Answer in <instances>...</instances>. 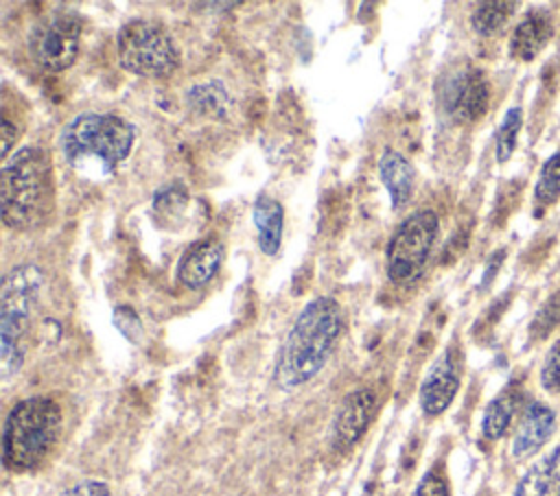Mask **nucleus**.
I'll use <instances>...</instances> for the list:
<instances>
[{"mask_svg": "<svg viewBox=\"0 0 560 496\" xmlns=\"http://www.w3.org/2000/svg\"><path fill=\"white\" fill-rule=\"evenodd\" d=\"M341 326V308L332 297L319 295L311 299L300 310L280 345L273 382L282 391H293L311 382L328 363Z\"/></svg>", "mask_w": 560, "mask_h": 496, "instance_id": "obj_1", "label": "nucleus"}, {"mask_svg": "<svg viewBox=\"0 0 560 496\" xmlns=\"http://www.w3.org/2000/svg\"><path fill=\"white\" fill-rule=\"evenodd\" d=\"M2 221L9 229L28 232L44 225L55 208V173L50 155L39 146H22L4 160L0 175Z\"/></svg>", "mask_w": 560, "mask_h": 496, "instance_id": "obj_2", "label": "nucleus"}, {"mask_svg": "<svg viewBox=\"0 0 560 496\" xmlns=\"http://www.w3.org/2000/svg\"><path fill=\"white\" fill-rule=\"evenodd\" d=\"M136 129L122 116L83 111L68 120L59 135L66 162L83 177H109L127 160Z\"/></svg>", "mask_w": 560, "mask_h": 496, "instance_id": "obj_3", "label": "nucleus"}, {"mask_svg": "<svg viewBox=\"0 0 560 496\" xmlns=\"http://www.w3.org/2000/svg\"><path fill=\"white\" fill-rule=\"evenodd\" d=\"M63 415L48 395L20 400L7 415L2 428V463L9 472L37 470L52 452L61 435Z\"/></svg>", "mask_w": 560, "mask_h": 496, "instance_id": "obj_4", "label": "nucleus"}, {"mask_svg": "<svg viewBox=\"0 0 560 496\" xmlns=\"http://www.w3.org/2000/svg\"><path fill=\"white\" fill-rule=\"evenodd\" d=\"M44 273L35 264L13 267L0 288V371L9 380L24 361L26 336L42 299Z\"/></svg>", "mask_w": 560, "mask_h": 496, "instance_id": "obj_5", "label": "nucleus"}, {"mask_svg": "<svg viewBox=\"0 0 560 496\" xmlns=\"http://www.w3.org/2000/svg\"><path fill=\"white\" fill-rule=\"evenodd\" d=\"M120 66L144 79H164L179 66V50L171 33L153 20H131L116 35Z\"/></svg>", "mask_w": 560, "mask_h": 496, "instance_id": "obj_6", "label": "nucleus"}, {"mask_svg": "<svg viewBox=\"0 0 560 496\" xmlns=\"http://www.w3.org/2000/svg\"><path fill=\"white\" fill-rule=\"evenodd\" d=\"M438 234L440 219L433 210H416L413 214H409L389 238L385 251L387 277L394 284L413 282L422 273L435 247Z\"/></svg>", "mask_w": 560, "mask_h": 496, "instance_id": "obj_7", "label": "nucleus"}, {"mask_svg": "<svg viewBox=\"0 0 560 496\" xmlns=\"http://www.w3.org/2000/svg\"><path fill=\"white\" fill-rule=\"evenodd\" d=\"M81 22L72 13H59L39 24L31 39L33 59L48 72L68 70L79 57Z\"/></svg>", "mask_w": 560, "mask_h": 496, "instance_id": "obj_8", "label": "nucleus"}, {"mask_svg": "<svg viewBox=\"0 0 560 496\" xmlns=\"http://www.w3.org/2000/svg\"><path fill=\"white\" fill-rule=\"evenodd\" d=\"M490 87L481 70L464 68L453 72L440 92V103L446 116L455 122H475L488 109Z\"/></svg>", "mask_w": 560, "mask_h": 496, "instance_id": "obj_9", "label": "nucleus"}, {"mask_svg": "<svg viewBox=\"0 0 560 496\" xmlns=\"http://www.w3.org/2000/svg\"><path fill=\"white\" fill-rule=\"evenodd\" d=\"M459 389V361L453 347H446L427 369L422 382L418 402L424 415L435 417L444 413L451 402L455 400Z\"/></svg>", "mask_w": 560, "mask_h": 496, "instance_id": "obj_10", "label": "nucleus"}, {"mask_svg": "<svg viewBox=\"0 0 560 496\" xmlns=\"http://www.w3.org/2000/svg\"><path fill=\"white\" fill-rule=\"evenodd\" d=\"M556 430V413L545 402H529L512 435L510 452L516 461H525L536 454Z\"/></svg>", "mask_w": 560, "mask_h": 496, "instance_id": "obj_11", "label": "nucleus"}, {"mask_svg": "<svg viewBox=\"0 0 560 496\" xmlns=\"http://www.w3.org/2000/svg\"><path fill=\"white\" fill-rule=\"evenodd\" d=\"M374 409H376V398L372 389H354L352 393H348L341 400L332 420L335 444L339 448L354 446L363 437Z\"/></svg>", "mask_w": 560, "mask_h": 496, "instance_id": "obj_12", "label": "nucleus"}, {"mask_svg": "<svg viewBox=\"0 0 560 496\" xmlns=\"http://www.w3.org/2000/svg\"><path fill=\"white\" fill-rule=\"evenodd\" d=\"M223 243L217 238H201L197 243H192L179 258L177 262V280L186 286V288H201L203 284H208L217 271L221 269L223 262Z\"/></svg>", "mask_w": 560, "mask_h": 496, "instance_id": "obj_13", "label": "nucleus"}, {"mask_svg": "<svg viewBox=\"0 0 560 496\" xmlns=\"http://www.w3.org/2000/svg\"><path fill=\"white\" fill-rule=\"evenodd\" d=\"M551 35H553L551 17L542 11H532L512 31L510 55L521 61H532L547 46Z\"/></svg>", "mask_w": 560, "mask_h": 496, "instance_id": "obj_14", "label": "nucleus"}, {"mask_svg": "<svg viewBox=\"0 0 560 496\" xmlns=\"http://www.w3.org/2000/svg\"><path fill=\"white\" fill-rule=\"evenodd\" d=\"M514 496H560V444L525 470Z\"/></svg>", "mask_w": 560, "mask_h": 496, "instance_id": "obj_15", "label": "nucleus"}, {"mask_svg": "<svg viewBox=\"0 0 560 496\" xmlns=\"http://www.w3.org/2000/svg\"><path fill=\"white\" fill-rule=\"evenodd\" d=\"M378 177L394 208H400L409 201L413 192L416 170L413 164L402 153H398L396 149H385L378 157Z\"/></svg>", "mask_w": 560, "mask_h": 496, "instance_id": "obj_16", "label": "nucleus"}, {"mask_svg": "<svg viewBox=\"0 0 560 496\" xmlns=\"http://www.w3.org/2000/svg\"><path fill=\"white\" fill-rule=\"evenodd\" d=\"M256 236H258V247L265 256H276L282 243V232H284V208L280 201L262 194L254 203L252 210Z\"/></svg>", "mask_w": 560, "mask_h": 496, "instance_id": "obj_17", "label": "nucleus"}, {"mask_svg": "<svg viewBox=\"0 0 560 496\" xmlns=\"http://www.w3.org/2000/svg\"><path fill=\"white\" fill-rule=\"evenodd\" d=\"M516 409H518V391H514V389L501 391L483 409L481 435L490 441L501 439L508 433V428L512 426Z\"/></svg>", "mask_w": 560, "mask_h": 496, "instance_id": "obj_18", "label": "nucleus"}, {"mask_svg": "<svg viewBox=\"0 0 560 496\" xmlns=\"http://www.w3.org/2000/svg\"><path fill=\"white\" fill-rule=\"evenodd\" d=\"M188 105L201 116H212V118H225L230 109V94L219 81L210 83H199L188 90Z\"/></svg>", "mask_w": 560, "mask_h": 496, "instance_id": "obj_19", "label": "nucleus"}, {"mask_svg": "<svg viewBox=\"0 0 560 496\" xmlns=\"http://www.w3.org/2000/svg\"><path fill=\"white\" fill-rule=\"evenodd\" d=\"M516 2H479L470 13V26L475 33L488 37L501 31L514 15Z\"/></svg>", "mask_w": 560, "mask_h": 496, "instance_id": "obj_20", "label": "nucleus"}, {"mask_svg": "<svg viewBox=\"0 0 560 496\" xmlns=\"http://www.w3.org/2000/svg\"><path fill=\"white\" fill-rule=\"evenodd\" d=\"M0 118H2V160H9L13 153V146L18 144L22 131H24V116L20 109V101L9 98V90L4 87V98L0 107Z\"/></svg>", "mask_w": 560, "mask_h": 496, "instance_id": "obj_21", "label": "nucleus"}, {"mask_svg": "<svg viewBox=\"0 0 560 496\" xmlns=\"http://www.w3.org/2000/svg\"><path fill=\"white\" fill-rule=\"evenodd\" d=\"M521 125H523V109L510 107L497 129V140H494V155H497L499 164H503L512 157V153L516 149Z\"/></svg>", "mask_w": 560, "mask_h": 496, "instance_id": "obj_22", "label": "nucleus"}, {"mask_svg": "<svg viewBox=\"0 0 560 496\" xmlns=\"http://www.w3.org/2000/svg\"><path fill=\"white\" fill-rule=\"evenodd\" d=\"M558 197H560V149L551 157H547L534 184V199L540 208L553 203Z\"/></svg>", "mask_w": 560, "mask_h": 496, "instance_id": "obj_23", "label": "nucleus"}, {"mask_svg": "<svg viewBox=\"0 0 560 496\" xmlns=\"http://www.w3.org/2000/svg\"><path fill=\"white\" fill-rule=\"evenodd\" d=\"M558 326H560V291H556L540 304V308L536 310V315L529 323V336L534 341H542Z\"/></svg>", "mask_w": 560, "mask_h": 496, "instance_id": "obj_24", "label": "nucleus"}, {"mask_svg": "<svg viewBox=\"0 0 560 496\" xmlns=\"http://www.w3.org/2000/svg\"><path fill=\"white\" fill-rule=\"evenodd\" d=\"M540 385L547 393H560V336L551 343L540 367Z\"/></svg>", "mask_w": 560, "mask_h": 496, "instance_id": "obj_25", "label": "nucleus"}, {"mask_svg": "<svg viewBox=\"0 0 560 496\" xmlns=\"http://www.w3.org/2000/svg\"><path fill=\"white\" fill-rule=\"evenodd\" d=\"M411 496H451L446 479L438 470L424 472Z\"/></svg>", "mask_w": 560, "mask_h": 496, "instance_id": "obj_26", "label": "nucleus"}, {"mask_svg": "<svg viewBox=\"0 0 560 496\" xmlns=\"http://www.w3.org/2000/svg\"><path fill=\"white\" fill-rule=\"evenodd\" d=\"M114 323H116V328L129 339V341H136V336L142 332V323H140V319H138V315L133 312V308H129V306H118L116 310H114Z\"/></svg>", "mask_w": 560, "mask_h": 496, "instance_id": "obj_27", "label": "nucleus"}, {"mask_svg": "<svg viewBox=\"0 0 560 496\" xmlns=\"http://www.w3.org/2000/svg\"><path fill=\"white\" fill-rule=\"evenodd\" d=\"M59 496H112V489L105 481L83 479V481L66 487Z\"/></svg>", "mask_w": 560, "mask_h": 496, "instance_id": "obj_28", "label": "nucleus"}]
</instances>
